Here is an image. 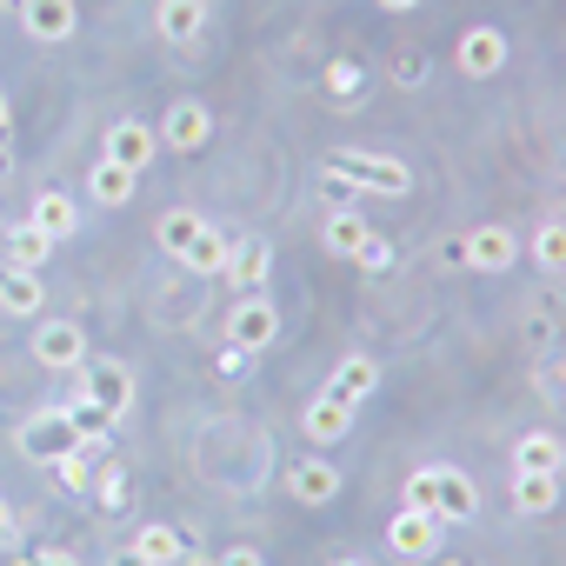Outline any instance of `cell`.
<instances>
[{"instance_id":"obj_46","label":"cell","mask_w":566,"mask_h":566,"mask_svg":"<svg viewBox=\"0 0 566 566\" xmlns=\"http://www.w3.org/2000/svg\"><path fill=\"white\" fill-rule=\"evenodd\" d=\"M0 233H8V213H0Z\"/></svg>"},{"instance_id":"obj_30","label":"cell","mask_w":566,"mask_h":566,"mask_svg":"<svg viewBox=\"0 0 566 566\" xmlns=\"http://www.w3.org/2000/svg\"><path fill=\"white\" fill-rule=\"evenodd\" d=\"M321 87H327L334 101H354V94L367 87V74H360L354 61H327V74H321Z\"/></svg>"},{"instance_id":"obj_34","label":"cell","mask_w":566,"mask_h":566,"mask_svg":"<svg viewBox=\"0 0 566 566\" xmlns=\"http://www.w3.org/2000/svg\"><path fill=\"white\" fill-rule=\"evenodd\" d=\"M247 367H253V354H247V347H233V340H227V347H220V360H213V374H220V380H247Z\"/></svg>"},{"instance_id":"obj_18","label":"cell","mask_w":566,"mask_h":566,"mask_svg":"<svg viewBox=\"0 0 566 566\" xmlns=\"http://www.w3.org/2000/svg\"><path fill=\"white\" fill-rule=\"evenodd\" d=\"M559 467H566L559 433H520L513 440V473H559Z\"/></svg>"},{"instance_id":"obj_37","label":"cell","mask_w":566,"mask_h":566,"mask_svg":"<svg viewBox=\"0 0 566 566\" xmlns=\"http://www.w3.org/2000/svg\"><path fill=\"white\" fill-rule=\"evenodd\" d=\"M34 566H81V559H74V553H61V546H48V553H41Z\"/></svg>"},{"instance_id":"obj_16","label":"cell","mask_w":566,"mask_h":566,"mask_svg":"<svg viewBox=\"0 0 566 566\" xmlns=\"http://www.w3.org/2000/svg\"><path fill=\"white\" fill-rule=\"evenodd\" d=\"M134 187H140V174L120 167V160H94V174H87V200H94V207H127Z\"/></svg>"},{"instance_id":"obj_20","label":"cell","mask_w":566,"mask_h":566,"mask_svg":"<svg viewBox=\"0 0 566 566\" xmlns=\"http://www.w3.org/2000/svg\"><path fill=\"white\" fill-rule=\"evenodd\" d=\"M200 233H207V213H193V207H174V213L154 220V240H160L174 260H187V247H193Z\"/></svg>"},{"instance_id":"obj_43","label":"cell","mask_w":566,"mask_h":566,"mask_svg":"<svg viewBox=\"0 0 566 566\" xmlns=\"http://www.w3.org/2000/svg\"><path fill=\"white\" fill-rule=\"evenodd\" d=\"M334 566H374V559H360V553H347V559H334Z\"/></svg>"},{"instance_id":"obj_48","label":"cell","mask_w":566,"mask_h":566,"mask_svg":"<svg viewBox=\"0 0 566 566\" xmlns=\"http://www.w3.org/2000/svg\"><path fill=\"white\" fill-rule=\"evenodd\" d=\"M447 566H460V559H447Z\"/></svg>"},{"instance_id":"obj_21","label":"cell","mask_w":566,"mask_h":566,"mask_svg":"<svg viewBox=\"0 0 566 566\" xmlns=\"http://www.w3.org/2000/svg\"><path fill=\"white\" fill-rule=\"evenodd\" d=\"M374 387H380V367H374L367 354H347V360H340V374L327 380V394H334V400H347V407H360Z\"/></svg>"},{"instance_id":"obj_35","label":"cell","mask_w":566,"mask_h":566,"mask_svg":"<svg viewBox=\"0 0 566 566\" xmlns=\"http://www.w3.org/2000/svg\"><path fill=\"white\" fill-rule=\"evenodd\" d=\"M394 81H400V87H420V81H427V54H400V61H394Z\"/></svg>"},{"instance_id":"obj_15","label":"cell","mask_w":566,"mask_h":566,"mask_svg":"<svg viewBox=\"0 0 566 566\" xmlns=\"http://www.w3.org/2000/svg\"><path fill=\"white\" fill-rule=\"evenodd\" d=\"M0 307H8V314H41L48 307V294H41V273L34 266H0Z\"/></svg>"},{"instance_id":"obj_24","label":"cell","mask_w":566,"mask_h":566,"mask_svg":"<svg viewBox=\"0 0 566 566\" xmlns=\"http://www.w3.org/2000/svg\"><path fill=\"white\" fill-rule=\"evenodd\" d=\"M513 506H520L526 520L553 513V506H559V473H513Z\"/></svg>"},{"instance_id":"obj_33","label":"cell","mask_w":566,"mask_h":566,"mask_svg":"<svg viewBox=\"0 0 566 566\" xmlns=\"http://www.w3.org/2000/svg\"><path fill=\"white\" fill-rule=\"evenodd\" d=\"M354 266H360V273H387V266H394V240H387V233H367L360 253H354Z\"/></svg>"},{"instance_id":"obj_28","label":"cell","mask_w":566,"mask_h":566,"mask_svg":"<svg viewBox=\"0 0 566 566\" xmlns=\"http://www.w3.org/2000/svg\"><path fill=\"white\" fill-rule=\"evenodd\" d=\"M87 493H94V500H101L107 513H120V506L134 500V486H127V467H120V460H107V467L94 473V486H87Z\"/></svg>"},{"instance_id":"obj_17","label":"cell","mask_w":566,"mask_h":566,"mask_svg":"<svg viewBox=\"0 0 566 566\" xmlns=\"http://www.w3.org/2000/svg\"><path fill=\"white\" fill-rule=\"evenodd\" d=\"M301 427H307V440H314V447H340V440H347V427H354V407H347V400H334V394H321V400L307 407V420H301Z\"/></svg>"},{"instance_id":"obj_22","label":"cell","mask_w":566,"mask_h":566,"mask_svg":"<svg viewBox=\"0 0 566 566\" xmlns=\"http://www.w3.org/2000/svg\"><path fill=\"white\" fill-rule=\"evenodd\" d=\"M440 520H473L480 513V486L460 473V467H440V500H433Z\"/></svg>"},{"instance_id":"obj_8","label":"cell","mask_w":566,"mask_h":566,"mask_svg":"<svg viewBox=\"0 0 566 566\" xmlns=\"http://www.w3.org/2000/svg\"><path fill=\"white\" fill-rule=\"evenodd\" d=\"M21 28H28V41L61 48V41H74L81 8H74V0H28V8H21Z\"/></svg>"},{"instance_id":"obj_10","label":"cell","mask_w":566,"mask_h":566,"mask_svg":"<svg viewBox=\"0 0 566 566\" xmlns=\"http://www.w3.org/2000/svg\"><path fill=\"white\" fill-rule=\"evenodd\" d=\"M154 147H160V134H154L147 120H114V127H107V154H101V160H120V167H134V174H140V167L154 160Z\"/></svg>"},{"instance_id":"obj_45","label":"cell","mask_w":566,"mask_h":566,"mask_svg":"<svg viewBox=\"0 0 566 566\" xmlns=\"http://www.w3.org/2000/svg\"><path fill=\"white\" fill-rule=\"evenodd\" d=\"M0 8H28V0H0Z\"/></svg>"},{"instance_id":"obj_23","label":"cell","mask_w":566,"mask_h":566,"mask_svg":"<svg viewBox=\"0 0 566 566\" xmlns=\"http://www.w3.org/2000/svg\"><path fill=\"white\" fill-rule=\"evenodd\" d=\"M28 220H34V227H41V233H48L54 247H61V240H74V227H81L74 200H67V193H54V187H48V193L34 200V213H28Z\"/></svg>"},{"instance_id":"obj_12","label":"cell","mask_w":566,"mask_h":566,"mask_svg":"<svg viewBox=\"0 0 566 566\" xmlns=\"http://www.w3.org/2000/svg\"><path fill=\"white\" fill-rule=\"evenodd\" d=\"M227 273H233V287L260 294V287H266V273H273V240H266V233H247V240L227 253Z\"/></svg>"},{"instance_id":"obj_40","label":"cell","mask_w":566,"mask_h":566,"mask_svg":"<svg viewBox=\"0 0 566 566\" xmlns=\"http://www.w3.org/2000/svg\"><path fill=\"white\" fill-rule=\"evenodd\" d=\"M8 533H14V506H8V500H0V539H8Z\"/></svg>"},{"instance_id":"obj_47","label":"cell","mask_w":566,"mask_h":566,"mask_svg":"<svg viewBox=\"0 0 566 566\" xmlns=\"http://www.w3.org/2000/svg\"><path fill=\"white\" fill-rule=\"evenodd\" d=\"M14 566H34V559H14Z\"/></svg>"},{"instance_id":"obj_13","label":"cell","mask_w":566,"mask_h":566,"mask_svg":"<svg viewBox=\"0 0 566 566\" xmlns=\"http://www.w3.org/2000/svg\"><path fill=\"white\" fill-rule=\"evenodd\" d=\"M287 493H294L301 506H334V500H340V467H327V460H301V467L287 473Z\"/></svg>"},{"instance_id":"obj_7","label":"cell","mask_w":566,"mask_h":566,"mask_svg":"<svg viewBox=\"0 0 566 566\" xmlns=\"http://www.w3.org/2000/svg\"><path fill=\"white\" fill-rule=\"evenodd\" d=\"M34 360L54 367V374H74V367L87 360V334H81V321H41V334H34Z\"/></svg>"},{"instance_id":"obj_2","label":"cell","mask_w":566,"mask_h":566,"mask_svg":"<svg viewBox=\"0 0 566 566\" xmlns=\"http://www.w3.org/2000/svg\"><path fill=\"white\" fill-rule=\"evenodd\" d=\"M74 374H81V387H74V394H81L87 407H101L107 420H120V413L134 407V374H127L120 360H81Z\"/></svg>"},{"instance_id":"obj_25","label":"cell","mask_w":566,"mask_h":566,"mask_svg":"<svg viewBox=\"0 0 566 566\" xmlns=\"http://www.w3.org/2000/svg\"><path fill=\"white\" fill-rule=\"evenodd\" d=\"M367 233H374V227H367L360 213H347V207H334V213H327V227H321V240H327V253H340V260H354Z\"/></svg>"},{"instance_id":"obj_5","label":"cell","mask_w":566,"mask_h":566,"mask_svg":"<svg viewBox=\"0 0 566 566\" xmlns=\"http://www.w3.org/2000/svg\"><path fill=\"white\" fill-rule=\"evenodd\" d=\"M227 340L247 347V354H266V347L280 340V314H273V301H266V294H247V301L227 314Z\"/></svg>"},{"instance_id":"obj_27","label":"cell","mask_w":566,"mask_h":566,"mask_svg":"<svg viewBox=\"0 0 566 566\" xmlns=\"http://www.w3.org/2000/svg\"><path fill=\"white\" fill-rule=\"evenodd\" d=\"M227 253H233V240L207 220V233L187 247V260H180V266H193V273H227Z\"/></svg>"},{"instance_id":"obj_32","label":"cell","mask_w":566,"mask_h":566,"mask_svg":"<svg viewBox=\"0 0 566 566\" xmlns=\"http://www.w3.org/2000/svg\"><path fill=\"white\" fill-rule=\"evenodd\" d=\"M433 500H440V467H413V473H407V506L433 513Z\"/></svg>"},{"instance_id":"obj_11","label":"cell","mask_w":566,"mask_h":566,"mask_svg":"<svg viewBox=\"0 0 566 566\" xmlns=\"http://www.w3.org/2000/svg\"><path fill=\"white\" fill-rule=\"evenodd\" d=\"M460 247H467V266H473V273H500V266H513V253H520V240H513L506 227H473V233H460Z\"/></svg>"},{"instance_id":"obj_41","label":"cell","mask_w":566,"mask_h":566,"mask_svg":"<svg viewBox=\"0 0 566 566\" xmlns=\"http://www.w3.org/2000/svg\"><path fill=\"white\" fill-rule=\"evenodd\" d=\"M14 174V154H8V140H0V180H8Z\"/></svg>"},{"instance_id":"obj_36","label":"cell","mask_w":566,"mask_h":566,"mask_svg":"<svg viewBox=\"0 0 566 566\" xmlns=\"http://www.w3.org/2000/svg\"><path fill=\"white\" fill-rule=\"evenodd\" d=\"M213 566H266V559H260V553H253V546H233V553H220V559H213Z\"/></svg>"},{"instance_id":"obj_29","label":"cell","mask_w":566,"mask_h":566,"mask_svg":"<svg viewBox=\"0 0 566 566\" xmlns=\"http://www.w3.org/2000/svg\"><path fill=\"white\" fill-rule=\"evenodd\" d=\"M533 260H539L546 273H566V227H559V220H546V227L533 233Z\"/></svg>"},{"instance_id":"obj_31","label":"cell","mask_w":566,"mask_h":566,"mask_svg":"<svg viewBox=\"0 0 566 566\" xmlns=\"http://www.w3.org/2000/svg\"><path fill=\"white\" fill-rule=\"evenodd\" d=\"M48 467H54V480H61L67 493H87V486H94V460H87V453H61V460H48Z\"/></svg>"},{"instance_id":"obj_39","label":"cell","mask_w":566,"mask_h":566,"mask_svg":"<svg viewBox=\"0 0 566 566\" xmlns=\"http://www.w3.org/2000/svg\"><path fill=\"white\" fill-rule=\"evenodd\" d=\"M14 134V114H8V94H0V140H8Z\"/></svg>"},{"instance_id":"obj_6","label":"cell","mask_w":566,"mask_h":566,"mask_svg":"<svg viewBox=\"0 0 566 566\" xmlns=\"http://www.w3.org/2000/svg\"><path fill=\"white\" fill-rule=\"evenodd\" d=\"M453 67H460L467 81H493V74L506 67V34H500V28H486V21H480V28H467V34H460V48H453Z\"/></svg>"},{"instance_id":"obj_38","label":"cell","mask_w":566,"mask_h":566,"mask_svg":"<svg viewBox=\"0 0 566 566\" xmlns=\"http://www.w3.org/2000/svg\"><path fill=\"white\" fill-rule=\"evenodd\" d=\"M107 566H147V559H140V553H134V546H120V553H114V559H107Z\"/></svg>"},{"instance_id":"obj_14","label":"cell","mask_w":566,"mask_h":566,"mask_svg":"<svg viewBox=\"0 0 566 566\" xmlns=\"http://www.w3.org/2000/svg\"><path fill=\"white\" fill-rule=\"evenodd\" d=\"M154 28H160V41H174V48L200 41V28H207V0H160V8H154Z\"/></svg>"},{"instance_id":"obj_42","label":"cell","mask_w":566,"mask_h":566,"mask_svg":"<svg viewBox=\"0 0 566 566\" xmlns=\"http://www.w3.org/2000/svg\"><path fill=\"white\" fill-rule=\"evenodd\" d=\"M380 8H387V14H407V8H420V0H380Z\"/></svg>"},{"instance_id":"obj_44","label":"cell","mask_w":566,"mask_h":566,"mask_svg":"<svg viewBox=\"0 0 566 566\" xmlns=\"http://www.w3.org/2000/svg\"><path fill=\"white\" fill-rule=\"evenodd\" d=\"M187 566H213V559H193V553H187Z\"/></svg>"},{"instance_id":"obj_26","label":"cell","mask_w":566,"mask_h":566,"mask_svg":"<svg viewBox=\"0 0 566 566\" xmlns=\"http://www.w3.org/2000/svg\"><path fill=\"white\" fill-rule=\"evenodd\" d=\"M0 240H8V253H14V266H48V253H54V240L34 227V220H14L8 233H0Z\"/></svg>"},{"instance_id":"obj_19","label":"cell","mask_w":566,"mask_h":566,"mask_svg":"<svg viewBox=\"0 0 566 566\" xmlns=\"http://www.w3.org/2000/svg\"><path fill=\"white\" fill-rule=\"evenodd\" d=\"M134 553H140L147 566H180L193 546H187V533H180V526H160V520H154V526H140V533H134Z\"/></svg>"},{"instance_id":"obj_3","label":"cell","mask_w":566,"mask_h":566,"mask_svg":"<svg viewBox=\"0 0 566 566\" xmlns=\"http://www.w3.org/2000/svg\"><path fill=\"white\" fill-rule=\"evenodd\" d=\"M21 453L28 460H61V453H81V427L67 407H41L28 427H21Z\"/></svg>"},{"instance_id":"obj_4","label":"cell","mask_w":566,"mask_h":566,"mask_svg":"<svg viewBox=\"0 0 566 566\" xmlns=\"http://www.w3.org/2000/svg\"><path fill=\"white\" fill-rule=\"evenodd\" d=\"M440 533H447V520H440V513L400 506V513H394V526H387V546H394V559H433V553H440Z\"/></svg>"},{"instance_id":"obj_1","label":"cell","mask_w":566,"mask_h":566,"mask_svg":"<svg viewBox=\"0 0 566 566\" xmlns=\"http://www.w3.org/2000/svg\"><path fill=\"white\" fill-rule=\"evenodd\" d=\"M327 174L347 180L354 193H380V200H400V193L413 187V174H407L394 154H367V147H340V154L327 160Z\"/></svg>"},{"instance_id":"obj_9","label":"cell","mask_w":566,"mask_h":566,"mask_svg":"<svg viewBox=\"0 0 566 566\" xmlns=\"http://www.w3.org/2000/svg\"><path fill=\"white\" fill-rule=\"evenodd\" d=\"M174 154H193V147H207V134H213V114L200 107V101H174L167 114H160V127H154Z\"/></svg>"}]
</instances>
